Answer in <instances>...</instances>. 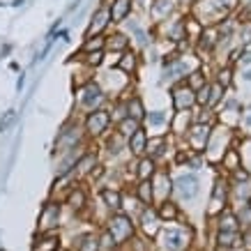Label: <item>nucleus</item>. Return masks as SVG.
<instances>
[{
	"mask_svg": "<svg viewBox=\"0 0 251 251\" xmlns=\"http://www.w3.org/2000/svg\"><path fill=\"white\" fill-rule=\"evenodd\" d=\"M101 228L106 230L111 240H113V247L118 249H125L127 244L131 242V237L138 235V226H136V219L129 217L127 212H111L104 219V226Z\"/></svg>",
	"mask_w": 251,
	"mask_h": 251,
	"instance_id": "1",
	"label": "nucleus"
},
{
	"mask_svg": "<svg viewBox=\"0 0 251 251\" xmlns=\"http://www.w3.org/2000/svg\"><path fill=\"white\" fill-rule=\"evenodd\" d=\"M108 101H111V97H108V92L104 90V85L99 83L97 78H92V81L76 88V101H74L76 115H85L95 111V108H104L108 106Z\"/></svg>",
	"mask_w": 251,
	"mask_h": 251,
	"instance_id": "2",
	"label": "nucleus"
},
{
	"mask_svg": "<svg viewBox=\"0 0 251 251\" xmlns=\"http://www.w3.org/2000/svg\"><path fill=\"white\" fill-rule=\"evenodd\" d=\"M88 145V138H85L83 125L78 120V115H72L60 125L58 129V136L53 141V157H58L65 150H72V148H83Z\"/></svg>",
	"mask_w": 251,
	"mask_h": 251,
	"instance_id": "3",
	"label": "nucleus"
},
{
	"mask_svg": "<svg viewBox=\"0 0 251 251\" xmlns=\"http://www.w3.org/2000/svg\"><path fill=\"white\" fill-rule=\"evenodd\" d=\"M81 125H83L88 143H92V141L97 143V141H101L104 136H108V134L113 131V118H111L108 106L95 108L90 113H85L83 118H81Z\"/></svg>",
	"mask_w": 251,
	"mask_h": 251,
	"instance_id": "4",
	"label": "nucleus"
},
{
	"mask_svg": "<svg viewBox=\"0 0 251 251\" xmlns=\"http://www.w3.org/2000/svg\"><path fill=\"white\" fill-rule=\"evenodd\" d=\"M157 240L161 251H187L191 244V228L187 224H168L161 226Z\"/></svg>",
	"mask_w": 251,
	"mask_h": 251,
	"instance_id": "5",
	"label": "nucleus"
},
{
	"mask_svg": "<svg viewBox=\"0 0 251 251\" xmlns=\"http://www.w3.org/2000/svg\"><path fill=\"white\" fill-rule=\"evenodd\" d=\"M62 201L58 198H49L44 205L39 207L37 214V233H58L62 226Z\"/></svg>",
	"mask_w": 251,
	"mask_h": 251,
	"instance_id": "6",
	"label": "nucleus"
},
{
	"mask_svg": "<svg viewBox=\"0 0 251 251\" xmlns=\"http://www.w3.org/2000/svg\"><path fill=\"white\" fill-rule=\"evenodd\" d=\"M62 205H67L69 210L74 214H85L90 210V189H88V182L83 180H76V182L72 184L67 191H65V196H62Z\"/></svg>",
	"mask_w": 251,
	"mask_h": 251,
	"instance_id": "7",
	"label": "nucleus"
},
{
	"mask_svg": "<svg viewBox=\"0 0 251 251\" xmlns=\"http://www.w3.org/2000/svg\"><path fill=\"white\" fill-rule=\"evenodd\" d=\"M168 97H171V111H173V113H182V111H191V108L198 106L196 90L189 88L184 81H177V83L171 85Z\"/></svg>",
	"mask_w": 251,
	"mask_h": 251,
	"instance_id": "8",
	"label": "nucleus"
},
{
	"mask_svg": "<svg viewBox=\"0 0 251 251\" xmlns=\"http://www.w3.org/2000/svg\"><path fill=\"white\" fill-rule=\"evenodd\" d=\"M201 191V180H198L196 171H182L173 177V196H177L182 203L194 201Z\"/></svg>",
	"mask_w": 251,
	"mask_h": 251,
	"instance_id": "9",
	"label": "nucleus"
},
{
	"mask_svg": "<svg viewBox=\"0 0 251 251\" xmlns=\"http://www.w3.org/2000/svg\"><path fill=\"white\" fill-rule=\"evenodd\" d=\"M212 127L214 125H203V122H191L189 129H187V134L182 136V141L180 143L187 145L191 152L196 154H203L205 152V145L207 141H210V134H212Z\"/></svg>",
	"mask_w": 251,
	"mask_h": 251,
	"instance_id": "10",
	"label": "nucleus"
},
{
	"mask_svg": "<svg viewBox=\"0 0 251 251\" xmlns=\"http://www.w3.org/2000/svg\"><path fill=\"white\" fill-rule=\"evenodd\" d=\"M136 226H138V230L143 233L145 240L154 242L164 224H161V219L157 217L154 205H143V210H141V212H138V217H136Z\"/></svg>",
	"mask_w": 251,
	"mask_h": 251,
	"instance_id": "11",
	"label": "nucleus"
},
{
	"mask_svg": "<svg viewBox=\"0 0 251 251\" xmlns=\"http://www.w3.org/2000/svg\"><path fill=\"white\" fill-rule=\"evenodd\" d=\"M228 198H230V184L228 177H217L212 187V194H210V203H207V217H217L219 212L226 210L228 205Z\"/></svg>",
	"mask_w": 251,
	"mask_h": 251,
	"instance_id": "12",
	"label": "nucleus"
},
{
	"mask_svg": "<svg viewBox=\"0 0 251 251\" xmlns=\"http://www.w3.org/2000/svg\"><path fill=\"white\" fill-rule=\"evenodd\" d=\"M152 182V194H154V203L159 201H166V198L173 196V175L168 171V166H161L157 168V173L150 177Z\"/></svg>",
	"mask_w": 251,
	"mask_h": 251,
	"instance_id": "13",
	"label": "nucleus"
},
{
	"mask_svg": "<svg viewBox=\"0 0 251 251\" xmlns=\"http://www.w3.org/2000/svg\"><path fill=\"white\" fill-rule=\"evenodd\" d=\"M99 161H101V154H99V150H97V145L92 148L90 143L83 148V152H81V157H78V161H76V166H74V177L76 180H88V175L95 171V166H97Z\"/></svg>",
	"mask_w": 251,
	"mask_h": 251,
	"instance_id": "14",
	"label": "nucleus"
},
{
	"mask_svg": "<svg viewBox=\"0 0 251 251\" xmlns=\"http://www.w3.org/2000/svg\"><path fill=\"white\" fill-rule=\"evenodd\" d=\"M111 28V14H108V2L101 0V5H97V9L92 12L90 23L85 28L83 37H92V35H106V30Z\"/></svg>",
	"mask_w": 251,
	"mask_h": 251,
	"instance_id": "15",
	"label": "nucleus"
},
{
	"mask_svg": "<svg viewBox=\"0 0 251 251\" xmlns=\"http://www.w3.org/2000/svg\"><path fill=\"white\" fill-rule=\"evenodd\" d=\"M141 62H143V55H141V51H136V49L131 46V49H127V51H122V53L118 55L115 69H118L120 74H125L127 78H131V76H136V74H138Z\"/></svg>",
	"mask_w": 251,
	"mask_h": 251,
	"instance_id": "16",
	"label": "nucleus"
},
{
	"mask_svg": "<svg viewBox=\"0 0 251 251\" xmlns=\"http://www.w3.org/2000/svg\"><path fill=\"white\" fill-rule=\"evenodd\" d=\"M175 12H177V0H152L148 7V16L152 25L168 21L171 16H175Z\"/></svg>",
	"mask_w": 251,
	"mask_h": 251,
	"instance_id": "17",
	"label": "nucleus"
},
{
	"mask_svg": "<svg viewBox=\"0 0 251 251\" xmlns=\"http://www.w3.org/2000/svg\"><path fill=\"white\" fill-rule=\"evenodd\" d=\"M154 210H157V217L161 219V224H177V221H182V205L173 196L154 203Z\"/></svg>",
	"mask_w": 251,
	"mask_h": 251,
	"instance_id": "18",
	"label": "nucleus"
},
{
	"mask_svg": "<svg viewBox=\"0 0 251 251\" xmlns=\"http://www.w3.org/2000/svg\"><path fill=\"white\" fill-rule=\"evenodd\" d=\"M171 141H173V136L171 134H150V138H148V157H152L154 161L166 159L168 152H171Z\"/></svg>",
	"mask_w": 251,
	"mask_h": 251,
	"instance_id": "19",
	"label": "nucleus"
},
{
	"mask_svg": "<svg viewBox=\"0 0 251 251\" xmlns=\"http://www.w3.org/2000/svg\"><path fill=\"white\" fill-rule=\"evenodd\" d=\"M129 168V177L136 182V180H150L154 173H157V168H159V161H154L152 157H138V159H134V166H127Z\"/></svg>",
	"mask_w": 251,
	"mask_h": 251,
	"instance_id": "20",
	"label": "nucleus"
},
{
	"mask_svg": "<svg viewBox=\"0 0 251 251\" xmlns=\"http://www.w3.org/2000/svg\"><path fill=\"white\" fill-rule=\"evenodd\" d=\"M97 198L101 201V205L106 207V212H120L122 210V189L113 187V184H101L97 189Z\"/></svg>",
	"mask_w": 251,
	"mask_h": 251,
	"instance_id": "21",
	"label": "nucleus"
},
{
	"mask_svg": "<svg viewBox=\"0 0 251 251\" xmlns=\"http://www.w3.org/2000/svg\"><path fill=\"white\" fill-rule=\"evenodd\" d=\"M108 14H111V25L120 28L134 14V0H108Z\"/></svg>",
	"mask_w": 251,
	"mask_h": 251,
	"instance_id": "22",
	"label": "nucleus"
},
{
	"mask_svg": "<svg viewBox=\"0 0 251 251\" xmlns=\"http://www.w3.org/2000/svg\"><path fill=\"white\" fill-rule=\"evenodd\" d=\"M148 138H150V131L145 129L143 125L127 138V154H129L131 159H138V157L148 154Z\"/></svg>",
	"mask_w": 251,
	"mask_h": 251,
	"instance_id": "23",
	"label": "nucleus"
},
{
	"mask_svg": "<svg viewBox=\"0 0 251 251\" xmlns=\"http://www.w3.org/2000/svg\"><path fill=\"white\" fill-rule=\"evenodd\" d=\"M122 99H125V106H127V115H129V118H134V120H138V122H143L145 120V113H148V108H145L141 95H138L134 88H129V90L122 92Z\"/></svg>",
	"mask_w": 251,
	"mask_h": 251,
	"instance_id": "24",
	"label": "nucleus"
},
{
	"mask_svg": "<svg viewBox=\"0 0 251 251\" xmlns=\"http://www.w3.org/2000/svg\"><path fill=\"white\" fill-rule=\"evenodd\" d=\"M168 122H171V115L166 111H148L145 113V120H143V127L152 134H168Z\"/></svg>",
	"mask_w": 251,
	"mask_h": 251,
	"instance_id": "25",
	"label": "nucleus"
},
{
	"mask_svg": "<svg viewBox=\"0 0 251 251\" xmlns=\"http://www.w3.org/2000/svg\"><path fill=\"white\" fill-rule=\"evenodd\" d=\"M69 251H101L99 233L97 230H85V233H78V235L72 240V249Z\"/></svg>",
	"mask_w": 251,
	"mask_h": 251,
	"instance_id": "26",
	"label": "nucleus"
},
{
	"mask_svg": "<svg viewBox=\"0 0 251 251\" xmlns=\"http://www.w3.org/2000/svg\"><path fill=\"white\" fill-rule=\"evenodd\" d=\"M101 148L106 150V154L108 157H113V159H118L122 152H127V138L125 136H120L118 131H111L108 136H104L101 138Z\"/></svg>",
	"mask_w": 251,
	"mask_h": 251,
	"instance_id": "27",
	"label": "nucleus"
},
{
	"mask_svg": "<svg viewBox=\"0 0 251 251\" xmlns=\"http://www.w3.org/2000/svg\"><path fill=\"white\" fill-rule=\"evenodd\" d=\"M131 49V37L125 30L115 28L111 35H106V53H122Z\"/></svg>",
	"mask_w": 251,
	"mask_h": 251,
	"instance_id": "28",
	"label": "nucleus"
},
{
	"mask_svg": "<svg viewBox=\"0 0 251 251\" xmlns=\"http://www.w3.org/2000/svg\"><path fill=\"white\" fill-rule=\"evenodd\" d=\"M62 247V240L58 233H37L30 251H55Z\"/></svg>",
	"mask_w": 251,
	"mask_h": 251,
	"instance_id": "29",
	"label": "nucleus"
},
{
	"mask_svg": "<svg viewBox=\"0 0 251 251\" xmlns=\"http://www.w3.org/2000/svg\"><path fill=\"white\" fill-rule=\"evenodd\" d=\"M219 166L224 168V173L233 175V173H235V171H240V168H242V152L237 150L235 145H230L228 150L224 152V157H221Z\"/></svg>",
	"mask_w": 251,
	"mask_h": 251,
	"instance_id": "30",
	"label": "nucleus"
},
{
	"mask_svg": "<svg viewBox=\"0 0 251 251\" xmlns=\"http://www.w3.org/2000/svg\"><path fill=\"white\" fill-rule=\"evenodd\" d=\"M134 196L143 203V205H154V194H152V182L150 180H136L131 184Z\"/></svg>",
	"mask_w": 251,
	"mask_h": 251,
	"instance_id": "31",
	"label": "nucleus"
},
{
	"mask_svg": "<svg viewBox=\"0 0 251 251\" xmlns=\"http://www.w3.org/2000/svg\"><path fill=\"white\" fill-rule=\"evenodd\" d=\"M92 51H106V35H92V37H83V44L78 46V55L92 53Z\"/></svg>",
	"mask_w": 251,
	"mask_h": 251,
	"instance_id": "32",
	"label": "nucleus"
},
{
	"mask_svg": "<svg viewBox=\"0 0 251 251\" xmlns=\"http://www.w3.org/2000/svg\"><path fill=\"white\" fill-rule=\"evenodd\" d=\"M207 81H210V76H207V72L203 65H198L196 69H191L189 74H187V78H184V83L189 85V88H194V90H201Z\"/></svg>",
	"mask_w": 251,
	"mask_h": 251,
	"instance_id": "33",
	"label": "nucleus"
},
{
	"mask_svg": "<svg viewBox=\"0 0 251 251\" xmlns=\"http://www.w3.org/2000/svg\"><path fill=\"white\" fill-rule=\"evenodd\" d=\"M141 125H143V122H138V120H134V118H129V115H125L122 120H118V122L113 125V129L118 131L120 136L129 138L131 134H134V131H136L138 127H141Z\"/></svg>",
	"mask_w": 251,
	"mask_h": 251,
	"instance_id": "34",
	"label": "nucleus"
},
{
	"mask_svg": "<svg viewBox=\"0 0 251 251\" xmlns=\"http://www.w3.org/2000/svg\"><path fill=\"white\" fill-rule=\"evenodd\" d=\"M78 60L83 62V67L88 69H99L104 62H106V51H92V53H85V55H78Z\"/></svg>",
	"mask_w": 251,
	"mask_h": 251,
	"instance_id": "35",
	"label": "nucleus"
},
{
	"mask_svg": "<svg viewBox=\"0 0 251 251\" xmlns=\"http://www.w3.org/2000/svg\"><path fill=\"white\" fill-rule=\"evenodd\" d=\"M214 81H219L224 88H228L230 81H233V67H230V62L217 67V72H214Z\"/></svg>",
	"mask_w": 251,
	"mask_h": 251,
	"instance_id": "36",
	"label": "nucleus"
},
{
	"mask_svg": "<svg viewBox=\"0 0 251 251\" xmlns=\"http://www.w3.org/2000/svg\"><path fill=\"white\" fill-rule=\"evenodd\" d=\"M14 120V111H7V113H5V118H2V120H0V131H5L9 127V122Z\"/></svg>",
	"mask_w": 251,
	"mask_h": 251,
	"instance_id": "37",
	"label": "nucleus"
},
{
	"mask_svg": "<svg viewBox=\"0 0 251 251\" xmlns=\"http://www.w3.org/2000/svg\"><path fill=\"white\" fill-rule=\"evenodd\" d=\"M244 122H247V125H251V111L247 113V120H244Z\"/></svg>",
	"mask_w": 251,
	"mask_h": 251,
	"instance_id": "38",
	"label": "nucleus"
},
{
	"mask_svg": "<svg viewBox=\"0 0 251 251\" xmlns=\"http://www.w3.org/2000/svg\"><path fill=\"white\" fill-rule=\"evenodd\" d=\"M55 251H69V249H67V247H65V244H62L60 249H55Z\"/></svg>",
	"mask_w": 251,
	"mask_h": 251,
	"instance_id": "39",
	"label": "nucleus"
},
{
	"mask_svg": "<svg viewBox=\"0 0 251 251\" xmlns=\"http://www.w3.org/2000/svg\"><path fill=\"white\" fill-rule=\"evenodd\" d=\"M108 251H125V249H118V247H115V249H108Z\"/></svg>",
	"mask_w": 251,
	"mask_h": 251,
	"instance_id": "40",
	"label": "nucleus"
},
{
	"mask_svg": "<svg viewBox=\"0 0 251 251\" xmlns=\"http://www.w3.org/2000/svg\"><path fill=\"white\" fill-rule=\"evenodd\" d=\"M240 2H242V5H244V2H251V0H240Z\"/></svg>",
	"mask_w": 251,
	"mask_h": 251,
	"instance_id": "41",
	"label": "nucleus"
},
{
	"mask_svg": "<svg viewBox=\"0 0 251 251\" xmlns=\"http://www.w3.org/2000/svg\"><path fill=\"white\" fill-rule=\"evenodd\" d=\"M104 2H108V0H104Z\"/></svg>",
	"mask_w": 251,
	"mask_h": 251,
	"instance_id": "42",
	"label": "nucleus"
}]
</instances>
